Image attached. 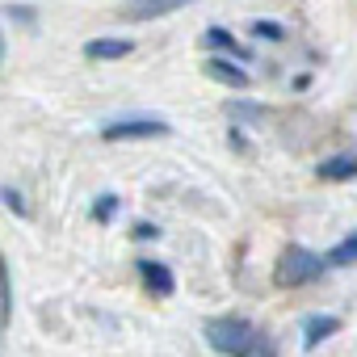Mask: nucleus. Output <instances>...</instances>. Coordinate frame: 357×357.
<instances>
[{
    "label": "nucleus",
    "mask_w": 357,
    "mask_h": 357,
    "mask_svg": "<svg viewBox=\"0 0 357 357\" xmlns=\"http://www.w3.org/2000/svg\"><path fill=\"white\" fill-rule=\"evenodd\" d=\"M168 135V122L160 118H118V122H105L101 126V139L105 143H122V139H160Z\"/></svg>",
    "instance_id": "nucleus-3"
},
{
    "label": "nucleus",
    "mask_w": 357,
    "mask_h": 357,
    "mask_svg": "<svg viewBox=\"0 0 357 357\" xmlns=\"http://www.w3.org/2000/svg\"><path fill=\"white\" fill-rule=\"evenodd\" d=\"M9 17H17V22H34V9H17V5H13Z\"/></svg>",
    "instance_id": "nucleus-16"
},
{
    "label": "nucleus",
    "mask_w": 357,
    "mask_h": 357,
    "mask_svg": "<svg viewBox=\"0 0 357 357\" xmlns=\"http://www.w3.org/2000/svg\"><path fill=\"white\" fill-rule=\"evenodd\" d=\"M324 261H328V269H344V265H353V261H357V231H353V236H344L336 248H328V257H324Z\"/></svg>",
    "instance_id": "nucleus-10"
},
{
    "label": "nucleus",
    "mask_w": 357,
    "mask_h": 357,
    "mask_svg": "<svg viewBox=\"0 0 357 357\" xmlns=\"http://www.w3.org/2000/svg\"><path fill=\"white\" fill-rule=\"evenodd\" d=\"M0 63H5V34H0Z\"/></svg>",
    "instance_id": "nucleus-17"
},
{
    "label": "nucleus",
    "mask_w": 357,
    "mask_h": 357,
    "mask_svg": "<svg viewBox=\"0 0 357 357\" xmlns=\"http://www.w3.org/2000/svg\"><path fill=\"white\" fill-rule=\"evenodd\" d=\"M114 211H118V198H114V194H101V198L93 202V219H97V223H109Z\"/></svg>",
    "instance_id": "nucleus-12"
},
{
    "label": "nucleus",
    "mask_w": 357,
    "mask_h": 357,
    "mask_svg": "<svg viewBox=\"0 0 357 357\" xmlns=\"http://www.w3.org/2000/svg\"><path fill=\"white\" fill-rule=\"evenodd\" d=\"M181 5H190V0H135V5L126 9V17H135V22H147V17H160V13L181 9Z\"/></svg>",
    "instance_id": "nucleus-9"
},
{
    "label": "nucleus",
    "mask_w": 357,
    "mask_h": 357,
    "mask_svg": "<svg viewBox=\"0 0 357 357\" xmlns=\"http://www.w3.org/2000/svg\"><path fill=\"white\" fill-rule=\"evenodd\" d=\"M202 72H206L211 80L227 84V89H248V72H244V68H236L231 59H206V63H202Z\"/></svg>",
    "instance_id": "nucleus-6"
},
{
    "label": "nucleus",
    "mask_w": 357,
    "mask_h": 357,
    "mask_svg": "<svg viewBox=\"0 0 357 357\" xmlns=\"http://www.w3.org/2000/svg\"><path fill=\"white\" fill-rule=\"evenodd\" d=\"M324 269H328V261H324V257H315L311 248L294 244V248H286V252H282V261H278V273H273V282H278L282 290H298V286L315 282V278H319Z\"/></svg>",
    "instance_id": "nucleus-2"
},
{
    "label": "nucleus",
    "mask_w": 357,
    "mask_h": 357,
    "mask_svg": "<svg viewBox=\"0 0 357 357\" xmlns=\"http://www.w3.org/2000/svg\"><path fill=\"white\" fill-rule=\"evenodd\" d=\"M206 43H211V47H219V51H227V55H236V59H248V47H240L223 26H211V30H206Z\"/></svg>",
    "instance_id": "nucleus-11"
},
{
    "label": "nucleus",
    "mask_w": 357,
    "mask_h": 357,
    "mask_svg": "<svg viewBox=\"0 0 357 357\" xmlns=\"http://www.w3.org/2000/svg\"><path fill=\"white\" fill-rule=\"evenodd\" d=\"M336 332H340V319L336 315H307L303 319V349H319Z\"/></svg>",
    "instance_id": "nucleus-5"
},
{
    "label": "nucleus",
    "mask_w": 357,
    "mask_h": 357,
    "mask_svg": "<svg viewBox=\"0 0 357 357\" xmlns=\"http://www.w3.org/2000/svg\"><path fill=\"white\" fill-rule=\"evenodd\" d=\"M135 240H160V227H151V223H139V227H135Z\"/></svg>",
    "instance_id": "nucleus-15"
},
{
    "label": "nucleus",
    "mask_w": 357,
    "mask_h": 357,
    "mask_svg": "<svg viewBox=\"0 0 357 357\" xmlns=\"http://www.w3.org/2000/svg\"><path fill=\"white\" fill-rule=\"evenodd\" d=\"M252 34H257V38H265V43H282V38H286V30H282L278 22H257V26H252Z\"/></svg>",
    "instance_id": "nucleus-13"
},
{
    "label": "nucleus",
    "mask_w": 357,
    "mask_h": 357,
    "mask_svg": "<svg viewBox=\"0 0 357 357\" xmlns=\"http://www.w3.org/2000/svg\"><path fill=\"white\" fill-rule=\"evenodd\" d=\"M135 269H139V278H143L147 294H160V298H168V294L176 290V282H172V269H168V265H160V261H139Z\"/></svg>",
    "instance_id": "nucleus-4"
},
{
    "label": "nucleus",
    "mask_w": 357,
    "mask_h": 357,
    "mask_svg": "<svg viewBox=\"0 0 357 357\" xmlns=\"http://www.w3.org/2000/svg\"><path fill=\"white\" fill-rule=\"evenodd\" d=\"M0 198L9 202V211H13V215H26V202H22V194H17V190H9V185H5V190H0Z\"/></svg>",
    "instance_id": "nucleus-14"
},
{
    "label": "nucleus",
    "mask_w": 357,
    "mask_h": 357,
    "mask_svg": "<svg viewBox=\"0 0 357 357\" xmlns=\"http://www.w3.org/2000/svg\"><path fill=\"white\" fill-rule=\"evenodd\" d=\"M206 344H211L215 353H223V357H261V353H257L261 332H257L248 319H240V315H219V319H211V324H206Z\"/></svg>",
    "instance_id": "nucleus-1"
},
{
    "label": "nucleus",
    "mask_w": 357,
    "mask_h": 357,
    "mask_svg": "<svg viewBox=\"0 0 357 357\" xmlns=\"http://www.w3.org/2000/svg\"><path fill=\"white\" fill-rule=\"evenodd\" d=\"M357 176V155H328L319 164V181H353Z\"/></svg>",
    "instance_id": "nucleus-7"
},
{
    "label": "nucleus",
    "mask_w": 357,
    "mask_h": 357,
    "mask_svg": "<svg viewBox=\"0 0 357 357\" xmlns=\"http://www.w3.org/2000/svg\"><path fill=\"white\" fill-rule=\"evenodd\" d=\"M84 55L89 59H126L130 55V38H97V43H84Z\"/></svg>",
    "instance_id": "nucleus-8"
}]
</instances>
